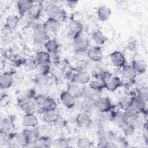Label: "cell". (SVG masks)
I'll use <instances>...</instances> for the list:
<instances>
[{
  "mask_svg": "<svg viewBox=\"0 0 148 148\" xmlns=\"http://www.w3.org/2000/svg\"><path fill=\"white\" fill-rule=\"evenodd\" d=\"M101 78L103 80L104 87L110 91L116 90L122 84V82L118 76L107 72H104Z\"/></svg>",
  "mask_w": 148,
  "mask_h": 148,
  "instance_id": "1",
  "label": "cell"
},
{
  "mask_svg": "<svg viewBox=\"0 0 148 148\" xmlns=\"http://www.w3.org/2000/svg\"><path fill=\"white\" fill-rule=\"evenodd\" d=\"M83 29L82 23L77 20H72L68 25V32L73 39L81 35Z\"/></svg>",
  "mask_w": 148,
  "mask_h": 148,
  "instance_id": "2",
  "label": "cell"
},
{
  "mask_svg": "<svg viewBox=\"0 0 148 148\" xmlns=\"http://www.w3.org/2000/svg\"><path fill=\"white\" fill-rule=\"evenodd\" d=\"M73 47L75 51L77 53H82L88 50L89 46L88 40L81 35L73 39Z\"/></svg>",
  "mask_w": 148,
  "mask_h": 148,
  "instance_id": "3",
  "label": "cell"
},
{
  "mask_svg": "<svg viewBox=\"0 0 148 148\" xmlns=\"http://www.w3.org/2000/svg\"><path fill=\"white\" fill-rule=\"evenodd\" d=\"M110 60L113 66L117 68H122L126 64V58L123 53L114 51L110 54Z\"/></svg>",
  "mask_w": 148,
  "mask_h": 148,
  "instance_id": "4",
  "label": "cell"
},
{
  "mask_svg": "<svg viewBox=\"0 0 148 148\" xmlns=\"http://www.w3.org/2000/svg\"><path fill=\"white\" fill-rule=\"evenodd\" d=\"M34 42L37 45H42L48 40L47 31L43 28H36L32 34Z\"/></svg>",
  "mask_w": 148,
  "mask_h": 148,
  "instance_id": "5",
  "label": "cell"
},
{
  "mask_svg": "<svg viewBox=\"0 0 148 148\" xmlns=\"http://www.w3.org/2000/svg\"><path fill=\"white\" fill-rule=\"evenodd\" d=\"M97 109L99 112H105L112 110L113 105L108 97H100L96 101Z\"/></svg>",
  "mask_w": 148,
  "mask_h": 148,
  "instance_id": "6",
  "label": "cell"
},
{
  "mask_svg": "<svg viewBox=\"0 0 148 148\" xmlns=\"http://www.w3.org/2000/svg\"><path fill=\"white\" fill-rule=\"evenodd\" d=\"M88 58L94 62H99L103 58L102 50L99 46H93L87 50Z\"/></svg>",
  "mask_w": 148,
  "mask_h": 148,
  "instance_id": "7",
  "label": "cell"
},
{
  "mask_svg": "<svg viewBox=\"0 0 148 148\" xmlns=\"http://www.w3.org/2000/svg\"><path fill=\"white\" fill-rule=\"evenodd\" d=\"M60 100L62 105L68 109L73 108L76 104V98L67 90L62 91L60 94Z\"/></svg>",
  "mask_w": 148,
  "mask_h": 148,
  "instance_id": "8",
  "label": "cell"
},
{
  "mask_svg": "<svg viewBox=\"0 0 148 148\" xmlns=\"http://www.w3.org/2000/svg\"><path fill=\"white\" fill-rule=\"evenodd\" d=\"M43 27L46 30L50 32H57L61 27V22L54 17H48L45 21Z\"/></svg>",
  "mask_w": 148,
  "mask_h": 148,
  "instance_id": "9",
  "label": "cell"
},
{
  "mask_svg": "<svg viewBox=\"0 0 148 148\" xmlns=\"http://www.w3.org/2000/svg\"><path fill=\"white\" fill-rule=\"evenodd\" d=\"M14 83L13 74L9 72L2 73L0 76V86L2 89L10 88Z\"/></svg>",
  "mask_w": 148,
  "mask_h": 148,
  "instance_id": "10",
  "label": "cell"
},
{
  "mask_svg": "<svg viewBox=\"0 0 148 148\" xmlns=\"http://www.w3.org/2000/svg\"><path fill=\"white\" fill-rule=\"evenodd\" d=\"M34 2L31 0H20L17 2V8L18 13L21 15L28 13L34 5Z\"/></svg>",
  "mask_w": 148,
  "mask_h": 148,
  "instance_id": "11",
  "label": "cell"
},
{
  "mask_svg": "<svg viewBox=\"0 0 148 148\" xmlns=\"http://www.w3.org/2000/svg\"><path fill=\"white\" fill-rule=\"evenodd\" d=\"M91 80V76L90 74L85 71H80L75 73L74 76L73 83L79 84H86Z\"/></svg>",
  "mask_w": 148,
  "mask_h": 148,
  "instance_id": "12",
  "label": "cell"
},
{
  "mask_svg": "<svg viewBox=\"0 0 148 148\" xmlns=\"http://www.w3.org/2000/svg\"><path fill=\"white\" fill-rule=\"evenodd\" d=\"M76 123L80 127H87L91 124V119L89 113L82 112L76 117Z\"/></svg>",
  "mask_w": 148,
  "mask_h": 148,
  "instance_id": "13",
  "label": "cell"
},
{
  "mask_svg": "<svg viewBox=\"0 0 148 148\" xmlns=\"http://www.w3.org/2000/svg\"><path fill=\"white\" fill-rule=\"evenodd\" d=\"M121 68V75L125 79L128 81H132L136 78L137 73L131 65H125Z\"/></svg>",
  "mask_w": 148,
  "mask_h": 148,
  "instance_id": "14",
  "label": "cell"
},
{
  "mask_svg": "<svg viewBox=\"0 0 148 148\" xmlns=\"http://www.w3.org/2000/svg\"><path fill=\"white\" fill-rule=\"evenodd\" d=\"M101 91H102L94 90L89 87L88 88H83L82 97L84 98V99L96 101L100 98V92Z\"/></svg>",
  "mask_w": 148,
  "mask_h": 148,
  "instance_id": "15",
  "label": "cell"
},
{
  "mask_svg": "<svg viewBox=\"0 0 148 148\" xmlns=\"http://www.w3.org/2000/svg\"><path fill=\"white\" fill-rule=\"evenodd\" d=\"M146 102H147L136 95L132 98V106L136 109L139 113L141 112L143 114H145V113H147Z\"/></svg>",
  "mask_w": 148,
  "mask_h": 148,
  "instance_id": "16",
  "label": "cell"
},
{
  "mask_svg": "<svg viewBox=\"0 0 148 148\" xmlns=\"http://www.w3.org/2000/svg\"><path fill=\"white\" fill-rule=\"evenodd\" d=\"M80 109L82 112L90 114L94 110L97 109L96 101L84 99V100H83L80 103Z\"/></svg>",
  "mask_w": 148,
  "mask_h": 148,
  "instance_id": "17",
  "label": "cell"
},
{
  "mask_svg": "<svg viewBox=\"0 0 148 148\" xmlns=\"http://www.w3.org/2000/svg\"><path fill=\"white\" fill-rule=\"evenodd\" d=\"M20 108L25 114H35L37 106L34 100H29L20 103Z\"/></svg>",
  "mask_w": 148,
  "mask_h": 148,
  "instance_id": "18",
  "label": "cell"
},
{
  "mask_svg": "<svg viewBox=\"0 0 148 148\" xmlns=\"http://www.w3.org/2000/svg\"><path fill=\"white\" fill-rule=\"evenodd\" d=\"M23 124L29 128H35L38 124V119L35 114H25L23 118Z\"/></svg>",
  "mask_w": 148,
  "mask_h": 148,
  "instance_id": "19",
  "label": "cell"
},
{
  "mask_svg": "<svg viewBox=\"0 0 148 148\" xmlns=\"http://www.w3.org/2000/svg\"><path fill=\"white\" fill-rule=\"evenodd\" d=\"M57 108V103L56 101L51 97H46L45 101H43L42 106L38 109L43 112L45 111L56 110Z\"/></svg>",
  "mask_w": 148,
  "mask_h": 148,
  "instance_id": "20",
  "label": "cell"
},
{
  "mask_svg": "<svg viewBox=\"0 0 148 148\" xmlns=\"http://www.w3.org/2000/svg\"><path fill=\"white\" fill-rule=\"evenodd\" d=\"M62 9L57 5L53 3H49L45 8V11L48 17L56 18Z\"/></svg>",
  "mask_w": 148,
  "mask_h": 148,
  "instance_id": "21",
  "label": "cell"
},
{
  "mask_svg": "<svg viewBox=\"0 0 148 148\" xmlns=\"http://www.w3.org/2000/svg\"><path fill=\"white\" fill-rule=\"evenodd\" d=\"M131 65L137 74L145 73L147 69V64L142 59H135L133 60Z\"/></svg>",
  "mask_w": 148,
  "mask_h": 148,
  "instance_id": "22",
  "label": "cell"
},
{
  "mask_svg": "<svg viewBox=\"0 0 148 148\" xmlns=\"http://www.w3.org/2000/svg\"><path fill=\"white\" fill-rule=\"evenodd\" d=\"M112 15V10L108 6L103 5L97 10V16L99 20L105 21L108 20Z\"/></svg>",
  "mask_w": 148,
  "mask_h": 148,
  "instance_id": "23",
  "label": "cell"
},
{
  "mask_svg": "<svg viewBox=\"0 0 148 148\" xmlns=\"http://www.w3.org/2000/svg\"><path fill=\"white\" fill-rule=\"evenodd\" d=\"M60 115L56 110L45 111L42 113L43 120L48 124H54Z\"/></svg>",
  "mask_w": 148,
  "mask_h": 148,
  "instance_id": "24",
  "label": "cell"
},
{
  "mask_svg": "<svg viewBox=\"0 0 148 148\" xmlns=\"http://www.w3.org/2000/svg\"><path fill=\"white\" fill-rule=\"evenodd\" d=\"M119 126L121 130L123 133L127 136L132 135L135 133L136 130L133 124L129 121H126Z\"/></svg>",
  "mask_w": 148,
  "mask_h": 148,
  "instance_id": "25",
  "label": "cell"
},
{
  "mask_svg": "<svg viewBox=\"0 0 148 148\" xmlns=\"http://www.w3.org/2000/svg\"><path fill=\"white\" fill-rule=\"evenodd\" d=\"M42 9V5L41 2L37 3H34V6L28 12L29 17L32 20H37L39 18Z\"/></svg>",
  "mask_w": 148,
  "mask_h": 148,
  "instance_id": "26",
  "label": "cell"
},
{
  "mask_svg": "<svg viewBox=\"0 0 148 148\" xmlns=\"http://www.w3.org/2000/svg\"><path fill=\"white\" fill-rule=\"evenodd\" d=\"M35 58L38 64H49L51 55L46 51H40L36 53Z\"/></svg>",
  "mask_w": 148,
  "mask_h": 148,
  "instance_id": "27",
  "label": "cell"
},
{
  "mask_svg": "<svg viewBox=\"0 0 148 148\" xmlns=\"http://www.w3.org/2000/svg\"><path fill=\"white\" fill-rule=\"evenodd\" d=\"M46 51L50 54L56 53L58 50L59 45L55 39H48L44 44Z\"/></svg>",
  "mask_w": 148,
  "mask_h": 148,
  "instance_id": "28",
  "label": "cell"
},
{
  "mask_svg": "<svg viewBox=\"0 0 148 148\" xmlns=\"http://www.w3.org/2000/svg\"><path fill=\"white\" fill-rule=\"evenodd\" d=\"M19 23V17L15 14L9 16L5 21V27L8 29H13L17 27Z\"/></svg>",
  "mask_w": 148,
  "mask_h": 148,
  "instance_id": "29",
  "label": "cell"
},
{
  "mask_svg": "<svg viewBox=\"0 0 148 148\" xmlns=\"http://www.w3.org/2000/svg\"><path fill=\"white\" fill-rule=\"evenodd\" d=\"M132 98L133 97H131L129 95L122 96L119 99L118 102V104L120 108L124 111L127 109L132 106Z\"/></svg>",
  "mask_w": 148,
  "mask_h": 148,
  "instance_id": "30",
  "label": "cell"
},
{
  "mask_svg": "<svg viewBox=\"0 0 148 148\" xmlns=\"http://www.w3.org/2000/svg\"><path fill=\"white\" fill-rule=\"evenodd\" d=\"M92 39L94 42L98 45H102L104 44L106 40V38L104 34L100 30H95L92 34Z\"/></svg>",
  "mask_w": 148,
  "mask_h": 148,
  "instance_id": "31",
  "label": "cell"
},
{
  "mask_svg": "<svg viewBox=\"0 0 148 148\" xmlns=\"http://www.w3.org/2000/svg\"><path fill=\"white\" fill-rule=\"evenodd\" d=\"M67 91L76 99L82 97L83 88H80L75 83H72L68 86Z\"/></svg>",
  "mask_w": 148,
  "mask_h": 148,
  "instance_id": "32",
  "label": "cell"
},
{
  "mask_svg": "<svg viewBox=\"0 0 148 148\" xmlns=\"http://www.w3.org/2000/svg\"><path fill=\"white\" fill-rule=\"evenodd\" d=\"M124 115L127 121H132L139 117V112L132 106L127 109L124 112Z\"/></svg>",
  "mask_w": 148,
  "mask_h": 148,
  "instance_id": "33",
  "label": "cell"
},
{
  "mask_svg": "<svg viewBox=\"0 0 148 148\" xmlns=\"http://www.w3.org/2000/svg\"><path fill=\"white\" fill-rule=\"evenodd\" d=\"M35 91L32 88H29L26 90L20 97L19 101H20V103L23 102L29 101V100H34V98L35 97Z\"/></svg>",
  "mask_w": 148,
  "mask_h": 148,
  "instance_id": "34",
  "label": "cell"
},
{
  "mask_svg": "<svg viewBox=\"0 0 148 148\" xmlns=\"http://www.w3.org/2000/svg\"><path fill=\"white\" fill-rule=\"evenodd\" d=\"M35 83L41 88L46 87L49 83V78L47 75L36 74L35 77Z\"/></svg>",
  "mask_w": 148,
  "mask_h": 148,
  "instance_id": "35",
  "label": "cell"
},
{
  "mask_svg": "<svg viewBox=\"0 0 148 148\" xmlns=\"http://www.w3.org/2000/svg\"><path fill=\"white\" fill-rule=\"evenodd\" d=\"M90 88L97 91H102L104 87V84L101 78H95L93 80H90L89 82Z\"/></svg>",
  "mask_w": 148,
  "mask_h": 148,
  "instance_id": "36",
  "label": "cell"
},
{
  "mask_svg": "<svg viewBox=\"0 0 148 148\" xmlns=\"http://www.w3.org/2000/svg\"><path fill=\"white\" fill-rule=\"evenodd\" d=\"M91 140L87 137H80L77 140V146L80 148H89L92 146Z\"/></svg>",
  "mask_w": 148,
  "mask_h": 148,
  "instance_id": "37",
  "label": "cell"
},
{
  "mask_svg": "<svg viewBox=\"0 0 148 148\" xmlns=\"http://www.w3.org/2000/svg\"><path fill=\"white\" fill-rule=\"evenodd\" d=\"M23 65H24L25 68L27 70L32 71V70H36V68L38 65V63L36 61L35 58H29L24 61Z\"/></svg>",
  "mask_w": 148,
  "mask_h": 148,
  "instance_id": "38",
  "label": "cell"
},
{
  "mask_svg": "<svg viewBox=\"0 0 148 148\" xmlns=\"http://www.w3.org/2000/svg\"><path fill=\"white\" fill-rule=\"evenodd\" d=\"M36 71L37 74L47 75L50 71V66L49 64H38Z\"/></svg>",
  "mask_w": 148,
  "mask_h": 148,
  "instance_id": "39",
  "label": "cell"
},
{
  "mask_svg": "<svg viewBox=\"0 0 148 148\" xmlns=\"http://www.w3.org/2000/svg\"><path fill=\"white\" fill-rule=\"evenodd\" d=\"M53 145L55 147L58 148H66L69 146L68 140L63 138H58L53 141Z\"/></svg>",
  "mask_w": 148,
  "mask_h": 148,
  "instance_id": "40",
  "label": "cell"
},
{
  "mask_svg": "<svg viewBox=\"0 0 148 148\" xmlns=\"http://www.w3.org/2000/svg\"><path fill=\"white\" fill-rule=\"evenodd\" d=\"M136 95L146 102L148 99V88L147 86H142L136 90Z\"/></svg>",
  "mask_w": 148,
  "mask_h": 148,
  "instance_id": "41",
  "label": "cell"
},
{
  "mask_svg": "<svg viewBox=\"0 0 148 148\" xmlns=\"http://www.w3.org/2000/svg\"><path fill=\"white\" fill-rule=\"evenodd\" d=\"M116 112L113 109L105 112H101V118L102 120L106 121H113Z\"/></svg>",
  "mask_w": 148,
  "mask_h": 148,
  "instance_id": "42",
  "label": "cell"
},
{
  "mask_svg": "<svg viewBox=\"0 0 148 148\" xmlns=\"http://www.w3.org/2000/svg\"><path fill=\"white\" fill-rule=\"evenodd\" d=\"M126 121L127 120L126 119L124 112L123 113L120 112H116L113 121H114L116 124H118V125H119Z\"/></svg>",
  "mask_w": 148,
  "mask_h": 148,
  "instance_id": "43",
  "label": "cell"
},
{
  "mask_svg": "<svg viewBox=\"0 0 148 148\" xmlns=\"http://www.w3.org/2000/svg\"><path fill=\"white\" fill-rule=\"evenodd\" d=\"M55 127L58 128H62L66 125V122L65 119H64L62 117L59 116L56 121L54 123Z\"/></svg>",
  "mask_w": 148,
  "mask_h": 148,
  "instance_id": "44",
  "label": "cell"
},
{
  "mask_svg": "<svg viewBox=\"0 0 148 148\" xmlns=\"http://www.w3.org/2000/svg\"><path fill=\"white\" fill-rule=\"evenodd\" d=\"M46 97L44 95H38L37 96H35L34 99V101L35 102L38 108H40L42 106Z\"/></svg>",
  "mask_w": 148,
  "mask_h": 148,
  "instance_id": "45",
  "label": "cell"
},
{
  "mask_svg": "<svg viewBox=\"0 0 148 148\" xmlns=\"http://www.w3.org/2000/svg\"><path fill=\"white\" fill-rule=\"evenodd\" d=\"M137 47V45H136V42L135 40H134V39L130 40L127 45V48L131 51H134L135 50V49Z\"/></svg>",
  "mask_w": 148,
  "mask_h": 148,
  "instance_id": "46",
  "label": "cell"
},
{
  "mask_svg": "<svg viewBox=\"0 0 148 148\" xmlns=\"http://www.w3.org/2000/svg\"><path fill=\"white\" fill-rule=\"evenodd\" d=\"M67 3V5L69 7V8H74L76 5L77 3H78V1H68L66 2Z\"/></svg>",
  "mask_w": 148,
  "mask_h": 148,
  "instance_id": "47",
  "label": "cell"
}]
</instances>
